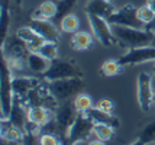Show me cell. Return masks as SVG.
Listing matches in <instances>:
<instances>
[{"label": "cell", "mask_w": 155, "mask_h": 145, "mask_svg": "<svg viewBox=\"0 0 155 145\" xmlns=\"http://www.w3.org/2000/svg\"><path fill=\"white\" fill-rule=\"evenodd\" d=\"M73 77H83L81 70L74 62L57 58L54 61H51L49 68L41 76V78L49 83V81H55V80H64V78H73Z\"/></svg>", "instance_id": "cell-5"}, {"label": "cell", "mask_w": 155, "mask_h": 145, "mask_svg": "<svg viewBox=\"0 0 155 145\" xmlns=\"http://www.w3.org/2000/svg\"><path fill=\"white\" fill-rule=\"evenodd\" d=\"M119 61L126 67V65H135V64H142V62L155 61V47L148 45L142 48L129 49L125 55L119 58Z\"/></svg>", "instance_id": "cell-10"}, {"label": "cell", "mask_w": 155, "mask_h": 145, "mask_svg": "<svg viewBox=\"0 0 155 145\" xmlns=\"http://www.w3.org/2000/svg\"><path fill=\"white\" fill-rule=\"evenodd\" d=\"M38 52H39L41 55L45 57L47 60H49V61H54V60L58 58V42L45 41Z\"/></svg>", "instance_id": "cell-26"}, {"label": "cell", "mask_w": 155, "mask_h": 145, "mask_svg": "<svg viewBox=\"0 0 155 145\" xmlns=\"http://www.w3.org/2000/svg\"><path fill=\"white\" fill-rule=\"evenodd\" d=\"M73 104H74L75 110L78 113H87L90 112L93 107H94V102L90 94L87 93H78L77 96H74V100H73Z\"/></svg>", "instance_id": "cell-22"}, {"label": "cell", "mask_w": 155, "mask_h": 145, "mask_svg": "<svg viewBox=\"0 0 155 145\" xmlns=\"http://www.w3.org/2000/svg\"><path fill=\"white\" fill-rule=\"evenodd\" d=\"M87 145H106V142L104 141H101V139H91V141H88Z\"/></svg>", "instance_id": "cell-32"}, {"label": "cell", "mask_w": 155, "mask_h": 145, "mask_svg": "<svg viewBox=\"0 0 155 145\" xmlns=\"http://www.w3.org/2000/svg\"><path fill=\"white\" fill-rule=\"evenodd\" d=\"M109 2H113V0H109Z\"/></svg>", "instance_id": "cell-40"}, {"label": "cell", "mask_w": 155, "mask_h": 145, "mask_svg": "<svg viewBox=\"0 0 155 145\" xmlns=\"http://www.w3.org/2000/svg\"><path fill=\"white\" fill-rule=\"evenodd\" d=\"M94 45V35L87 31H77L71 36V48L75 51H86Z\"/></svg>", "instance_id": "cell-17"}, {"label": "cell", "mask_w": 155, "mask_h": 145, "mask_svg": "<svg viewBox=\"0 0 155 145\" xmlns=\"http://www.w3.org/2000/svg\"><path fill=\"white\" fill-rule=\"evenodd\" d=\"M83 86H84L83 77H73V78L49 81L48 83V90L54 96L57 102H65L70 97L77 96L78 93H81Z\"/></svg>", "instance_id": "cell-2"}, {"label": "cell", "mask_w": 155, "mask_h": 145, "mask_svg": "<svg viewBox=\"0 0 155 145\" xmlns=\"http://www.w3.org/2000/svg\"><path fill=\"white\" fill-rule=\"evenodd\" d=\"M87 115L94 124H107L115 126V128L119 126V119L117 117L113 116L112 113H106V112L99 110L97 107H93L90 112H87Z\"/></svg>", "instance_id": "cell-20"}, {"label": "cell", "mask_w": 155, "mask_h": 145, "mask_svg": "<svg viewBox=\"0 0 155 145\" xmlns=\"http://www.w3.org/2000/svg\"><path fill=\"white\" fill-rule=\"evenodd\" d=\"M28 25L34 29L41 38H44L45 41H49V42H58L60 41V31L61 29L57 28L52 21H47V19L34 21V19H31Z\"/></svg>", "instance_id": "cell-11"}, {"label": "cell", "mask_w": 155, "mask_h": 145, "mask_svg": "<svg viewBox=\"0 0 155 145\" xmlns=\"http://www.w3.org/2000/svg\"><path fill=\"white\" fill-rule=\"evenodd\" d=\"M39 145H61L60 138L55 135V133H51V132H45L39 137V141H38Z\"/></svg>", "instance_id": "cell-30"}, {"label": "cell", "mask_w": 155, "mask_h": 145, "mask_svg": "<svg viewBox=\"0 0 155 145\" xmlns=\"http://www.w3.org/2000/svg\"><path fill=\"white\" fill-rule=\"evenodd\" d=\"M147 29H148V31H152V32H155V19L151 22V23H148V25H147Z\"/></svg>", "instance_id": "cell-34"}, {"label": "cell", "mask_w": 155, "mask_h": 145, "mask_svg": "<svg viewBox=\"0 0 155 145\" xmlns=\"http://www.w3.org/2000/svg\"><path fill=\"white\" fill-rule=\"evenodd\" d=\"M147 5L155 12V0H147Z\"/></svg>", "instance_id": "cell-35"}, {"label": "cell", "mask_w": 155, "mask_h": 145, "mask_svg": "<svg viewBox=\"0 0 155 145\" xmlns=\"http://www.w3.org/2000/svg\"><path fill=\"white\" fill-rule=\"evenodd\" d=\"M2 138L13 142H23L26 138V132L12 125L9 120H2Z\"/></svg>", "instance_id": "cell-19"}, {"label": "cell", "mask_w": 155, "mask_h": 145, "mask_svg": "<svg viewBox=\"0 0 155 145\" xmlns=\"http://www.w3.org/2000/svg\"><path fill=\"white\" fill-rule=\"evenodd\" d=\"M123 64L119 60H106L100 67V74L104 77H115L119 76L123 70Z\"/></svg>", "instance_id": "cell-23"}, {"label": "cell", "mask_w": 155, "mask_h": 145, "mask_svg": "<svg viewBox=\"0 0 155 145\" xmlns=\"http://www.w3.org/2000/svg\"><path fill=\"white\" fill-rule=\"evenodd\" d=\"M139 139H141L142 142H145L147 145L155 142V120L148 124L142 129L141 135H139Z\"/></svg>", "instance_id": "cell-28"}, {"label": "cell", "mask_w": 155, "mask_h": 145, "mask_svg": "<svg viewBox=\"0 0 155 145\" xmlns=\"http://www.w3.org/2000/svg\"><path fill=\"white\" fill-rule=\"evenodd\" d=\"M78 116V112L75 110L74 104L68 103V102H64L62 104L58 106V109L55 110V117L52 120V129H51V133H55V135H60L62 138L67 137L70 128L73 126V124L75 122V119Z\"/></svg>", "instance_id": "cell-4"}, {"label": "cell", "mask_w": 155, "mask_h": 145, "mask_svg": "<svg viewBox=\"0 0 155 145\" xmlns=\"http://www.w3.org/2000/svg\"><path fill=\"white\" fill-rule=\"evenodd\" d=\"M93 126H94V122L88 117L87 113H78L75 122L70 128L67 137H65L67 145H77L81 141L87 139L88 135L93 133Z\"/></svg>", "instance_id": "cell-7"}, {"label": "cell", "mask_w": 155, "mask_h": 145, "mask_svg": "<svg viewBox=\"0 0 155 145\" xmlns=\"http://www.w3.org/2000/svg\"><path fill=\"white\" fill-rule=\"evenodd\" d=\"M107 21L110 25H120V26H129V28L147 29L145 23L138 18V7L132 6V5H125L123 7L117 9Z\"/></svg>", "instance_id": "cell-8"}, {"label": "cell", "mask_w": 155, "mask_h": 145, "mask_svg": "<svg viewBox=\"0 0 155 145\" xmlns=\"http://www.w3.org/2000/svg\"><path fill=\"white\" fill-rule=\"evenodd\" d=\"M112 31L116 38V42L122 44L128 49L142 48L152 44L155 38V32L148 29L129 28V26H120V25H112Z\"/></svg>", "instance_id": "cell-1"}, {"label": "cell", "mask_w": 155, "mask_h": 145, "mask_svg": "<svg viewBox=\"0 0 155 145\" xmlns=\"http://www.w3.org/2000/svg\"><path fill=\"white\" fill-rule=\"evenodd\" d=\"M130 145H147V144H145V142H142L141 139H136L135 142H132Z\"/></svg>", "instance_id": "cell-36"}, {"label": "cell", "mask_w": 155, "mask_h": 145, "mask_svg": "<svg viewBox=\"0 0 155 145\" xmlns=\"http://www.w3.org/2000/svg\"><path fill=\"white\" fill-rule=\"evenodd\" d=\"M9 0H2V13H0V42L2 45L7 39V32L10 28V12L7 9Z\"/></svg>", "instance_id": "cell-21"}, {"label": "cell", "mask_w": 155, "mask_h": 145, "mask_svg": "<svg viewBox=\"0 0 155 145\" xmlns=\"http://www.w3.org/2000/svg\"><path fill=\"white\" fill-rule=\"evenodd\" d=\"M28 122L31 126L44 128L51 120V110L45 106H31L26 110Z\"/></svg>", "instance_id": "cell-13"}, {"label": "cell", "mask_w": 155, "mask_h": 145, "mask_svg": "<svg viewBox=\"0 0 155 145\" xmlns=\"http://www.w3.org/2000/svg\"><path fill=\"white\" fill-rule=\"evenodd\" d=\"M115 12L116 9L113 6V2L109 0H90L86 5V13L97 15L104 19H109Z\"/></svg>", "instance_id": "cell-14"}, {"label": "cell", "mask_w": 155, "mask_h": 145, "mask_svg": "<svg viewBox=\"0 0 155 145\" xmlns=\"http://www.w3.org/2000/svg\"><path fill=\"white\" fill-rule=\"evenodd\" d=\"M151 45H154V47H155V38H154V41H152V44H151Z\"/></svg>", "instance_id": "cell-37"}, {"label": "cell", "mask_w": 155, "mask_h": 145, "mask_svg": "<svg viewBox=\"0 0 155 145\" xmlns=\"http://www.w3.org/2000/svg\"><path fill=\"white\" fill-rule=\"evenodd\" d=\"M154 90H152V76L142 71L138 76L136 81V97H138V104L142 112H148L154 102Z\"/></svg>", "instance_id": "cell-9"}, {"label": "cell", "mask_w": 155, "mask_h": 145, "mask_svg": "<svg viewBox=\"0 0 155 145\" xmlns=\"http://www.w3.org/2000/svg\"><path fill=\"white\" fill-rule=\"evenodd\" d=\"M55 16H57V3L51 2V0H45L35 9V12L31 13V19H34V21H42V19L51 21V19H55Z\"/></svg>", "instance_id": "cell-18"}, {"label": "cell", "mask_w": 155, "mask_h": 145, "mask_svg": "<svg viewBox=\"0 0 155 145\" xmlns=\"http://www.w3.org/2000/svg\"><path fill=\"white\" fill-rule=\"evenodd\" d=\"M154 102H155V93H154Z\"/></svg>", "instance_id": "cell-39"}, {"label": "cell", "mask_w": 155, "mask_h": 145, "mask_svg": "<svg viewBox=\"0 0 155 145\" xmlns=\"http://www.w3.org/2000/svg\"><path fill=\"white\" fill-rule=\"evenodd\" d=\"M138 18H139V19L145 23V26H147L148 23H151V22L155 19V12L148 5H143V6L138 7Z\"/></svg>", "instance_id": "cell-29"}, {"label": "cell", "mask_w": 155, "mask_h": 145, "mask_svg": "<svg viewBox=\"0 0 155 145\" xmlns=\"http://www.w3.org/2000/svg\"><path fill=\"white\" fill-rule=\"evenodd\" d=\"M6 120H9L12 125L18 126L20 129H23L25 132L28 131V126H29L28 115H26V112L23 110V100L19 96H15L12 110H10V115H9V117H7Z\"/></svg>", "instance_id": "cell-12"}, {"label": "cell", "mask_w": 155, "mask_h": 145, "mask_svg": "<svg viewBox=\"0 0 155 145\" xmlns=\"http://www.w3.org/2000/svg\"><path fill=\"white\" fill-rule=\"evenodd\" d=\"M77 0H60L57 3V16L55 19L57 21H61L62 18H65L67 15L71 13V10L74 9Z\"/></svg>", "instance_id": "cell-27"}, {"label": "cell", "mask_w": 155, "mask_h": 145, "mask_svg": "<svg viewBox=\"0 0 155 145\" xmlns=\"http://www.w3.org/2000/svg\"><path fill=\"white\" fill-rule=\"evenodd\" d=\"M88 26L91 29V34L94 35V38L100 42L103 47H112L116 42V38L112 31V25L109 23L107 19L100 18L97 15L87 13Z\"/></svg>", "instance_id": "cell-6"}, {"label": "cell", "mask_w": 155, "mask_h": 145, "mask_svg": "<svg viewBox=\"0 0 155 145\" xmlns=\"http://www.w3.org/2000/svg\"><path fill=\"white\" fill-rule=\"evenodd\" d=\"M39 78H35V77H13L12 78V87H13L15 96H19L20 99H23L31 90L38 87L41 84Z\"/></svg>", "instance_id": "cell-15"}, {"label": "cell", "mask_w": 155, "mask_h": 145, "mask_svg": "<svg viewBox=\"0 0 155 145\" xmlns=\"http://www.w3.org/2000/svg\"><path fill=\"white\" fill-rule=\"evenodd\" d=\"M12 68L6 57L2 54V120H6L15 102V91L12 87Z\"/></svg>", "instance_id": "cell-3"}, {"label": "cell", "mask_w": 155, "mask_h": 145, "mask_svg": "<svg viewBox=\"0 0 155 145\" xmlns=\"http://www.w3.org/2000/svg\"><path fill=\"white\" fill-rule=\"evenodd\" d=\"M60 29L64 34H75L80 29V19L73 13L67 15L60 21Z\"/></svg>", "instance_id": "cell-24"}, {"label": "cell", "mask_w": 155, "mask_h": 145, "mask_svg": "<svg viewBox=\"0 0 155 145\" xmlns=\"http://www.w3.org/2000/svg\"><path fill=\"white\" fill-rule=\"evenodd\" d=\"M93 135L97 139H101V141L107 142L115 135V126L107 124H94V126H93Z\"/></svg>", "instance_id": "cell-25"}, {"label": "cell", "mask_w": 155, "mask_h": 145, "mask_svg": "<svg viewBox=\"0 0 155 145\" xmlns=\"http://www.w3.org/2000/svg\"><path fill=\"white\" fill-rule=\"evenodd\" d=\"M2 145H25V142H13V141H7L2 138Z\"/></svg>", "instance_id": "cell-33"}, {"label": "cell", "mask_w": 155, "mask_h": 145, "mask_svg": "<svg viewBox=\"0 0 155 145\" xmlns=\"http://www.w3.org/2000/svg\"><path fill=\"white\" fill-rule=\"evenodd\" d=\"M154 80H155V68H154Z\"/></svg>", "instance_id": "cell-38"}, {"label": "cell", "mask_w": 155, "mask_h": 145, "mask_svg": "<svg viewBox=\"0 0 155 145\" xmlns=\"http://www.w3.org/2000/svg\"><path fill=\"white\" fill-rule=\"evenodd\" d=\"M96 107L101 112H106V113H112V112L115 110V103H113V100H110V99H100L97 104H96Z\"/></svg>", "instance_id": "cell-31"}, {"label": "cell", "mask_w": 155, "mask_h": 145, "mask_svg": "<svg viewBox=\"0 0 155 145\" xmlns=\"http://www.w3.org/2000/svg\"><path fill=\"white\" fill-rule=\"evenodd\" d=\"M26 67H29V70L34 74H39L42 76L51 65V61L47 60L44 55H41L39 52H29L26 57Z\"/></svg>", "instance_id": "cell-16"}]
</instances>
